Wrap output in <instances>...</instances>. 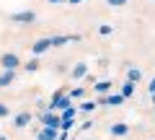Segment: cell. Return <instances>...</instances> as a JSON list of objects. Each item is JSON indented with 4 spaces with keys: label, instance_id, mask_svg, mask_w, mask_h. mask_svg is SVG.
<instances>
[{
    "label": "cell",
    "instance_id": "6da1fadb",
    "mask_svg": "<svg viewBox=\"0 0 155 140\" xmlns=\"http://www.w3.org/2000/svg\"><path fill=\"white\" fill-rule=\"evenodd\" d=\"M3 65H8V67H13V65H16V60H13V57H5V60H3Z\"/></svg>",
    "mask_w": 155,
    "mask_h": 140
},
{
    "label": "cell",
    "instance_id": "7a4b0ae2",
    "mask_svg": "<svg viewBox=\"0 0 155 140\" xmlns=\"http://www.w3.org/2000/svg\"><path fill=\"white\" fill-rule=\"evenodd\" d=\"M5 114H8V109H5V107H0V117H5Z\"/></svg>",
    "mask_w": 155,
    "mask_h": 140
}]
</instances>
